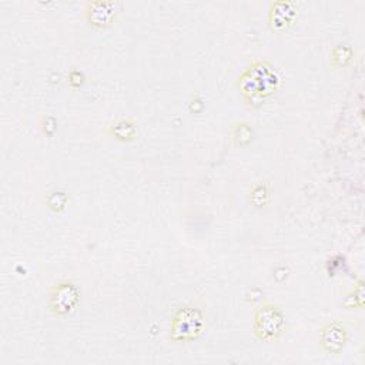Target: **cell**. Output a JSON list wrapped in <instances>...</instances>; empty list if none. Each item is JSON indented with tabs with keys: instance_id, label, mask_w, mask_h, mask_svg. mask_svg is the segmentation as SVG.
I'll list each match as a JSON object with an SVG mask.
<instances>
[{
	"instance_id": "3957f363",
	"label": "cell",
	"mask_w": 365,
	"mask_h": 365,
	"mask_svg": "<svg viewBox=\"0 0 365 365\" xmlns=\"http://www.w3.org/2000/svg\"><path fill=\"white\" fill-rule=\"evenodd\" d=\"M253 327L260 340L270 341L283 333L285 327V317L278 307L264 306L256 313Z\"/></svg>"
},
{
	"instance_id": "6da1fadb",
	"label": "cell",
	"mask_w": 365,
	"mask_h": 365,
	"mask_svg": "<svg viewBox=\"0 0 365 365\" xmlns=\"http://www.w3.org/2000/svg\"><path fill=\"white\" fill-rule=\"evenodd\" d=\"M204 317L196 307H181L171 318L168 338L177 342L197 338L204 330Z\"/></svg>"
},
{
	"instance_id": "7a4b0ae2",
	"label": "cell",
	"mask_w": 365,
	"mask_h": 365,
	"mask_svg": "<svg viewBox=\"0 0 365 365\" xmlns=\"http://www.w3.org/2000/svg\"><path fill=\"white\" fill-rule=\"evenodd\" d=\"M80 302V290L72 281L57 283L49 294V307L57 316L72 313Z\"/></svg>"
},
{
	"instance_id": "277c9868",
	"label": "cell",
	"mask_w": 365,
	"mask_h": 365,
	"mask_svg": "<svg viewBox=\"0 0 365 365\" xmlns=\"http://www.w3.org/2000/svg\"><path fill=\"white\" fill-rule=\"evenodd\" d=\"M277 83V76L271 73L266 65H256L241 78L242 92L250 94L271 93L276 89Z\"/></svg>"
},
{
	"instance_id": "ba28073f",
	"label": "cell",
	"mask_w": 365,
	"mask_h": 365,
	"mask_svg": "<svg viewBox=\"0 0 365 365\" xmlns=\"http://www.w3.org/2000/svg\"><path fill=\"white\" fill-rule=\"evenodd\" d=\"M135 125L130 123L128 120H121L118 123L113 125V133L118 137V139H129L135 135Z\"/></svg>"
},
{
	"instance_id": "5b68a950",
	"label": "cell",
	"mask_w": 365,
	"mask_h": 365,
	"mask_svg": "<svg viewBox=\"0 0 365 365\" xmlns=\"http://www.w3.org/2000/svg\"><path fill=\"white\" fill-rule=\"evenodd\" d=\"M348 341V333L345 327L338 323L327 324L320 333V342L321 347L331 354L340 352Z\"/></svg>"
},
{
	"instance_id": "30bf717a",
	"label": "cell",
	"mask_w": 365,
	"mask_h": 365,
	"mask_svg": "<svg viewBox=\"0 0 365 365\" xmlns=\"http://www.w3.org/2000/svg\"><path fill=\"white\" fill-rule=\"evenodd\" d=\"M66 202H68V197H66L65 193H53L49 197V206L53 210H62L65 207Z\"/></svg>"
},
{
	"instance_id": "9c48e42d",
	"label": "cell",
	"mask_w": 365,
	"mask_h": 365,
	"mask_svg": "<svg viewBox=\"0 0 365 365\" xmlns=\"http://www.w3.org/2000/svg\"><path fill=\"white\" fill-rule=\"evenodd\" d=\"M331 58L334 65H345L351 58V49L348 46H335L331 51Z\"/></svg>"
},
{
	"instance_id": "8992f818",
	"label": "cell",
	"mask_w": 365,
	"mask_h": 365,
	"mask_svg": "<svg viewBox=\"0 0 365 365\" xmlns=\"http://www.w3.org/2000/svg\"><path fill=\"white\" fill-rule=\"evenodd\" d=\"M87 19L93 26L103 27L106 26L114 13V4L111 2H94L89 5Z\"/></svg>"
},
{
	"instance_id": "52a82bcc",
	"label": "cell",
	"mask_w": 365,
	"mask_h": 365,
	"mask_svg": "<svg viewBox=\"0 0 365 365\" xmlns=\"http://www.w3.org/2000/svg\"><path fill=\"white\" fill-rule=\"evenodd\" d=\"M294 18V9L291 4L278 2L273 6L270 13V22L276 27H285Z\"/></svg>"
}]
</instances>
